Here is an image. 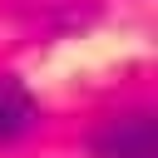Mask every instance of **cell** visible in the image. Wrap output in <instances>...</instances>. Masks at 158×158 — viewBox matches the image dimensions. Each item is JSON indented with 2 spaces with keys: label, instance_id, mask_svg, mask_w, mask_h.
I'll use <instances>...</instances> for the list:
<instances>
[{
  "label": "cell",
  "instance_id": "cell-2",
  "mask_svg": "<svg viewBox=\"0 0 158 158\" xmlns=\"http://www.w3.org/2000/svg\"><path fill=\"white\" fill-rule=\"evenodd\" d=\"M35 123H40V104H35V94H30L15 74H0V143L25 138Z\"/></svg>",
  "mask_w": 158,
  "mask_h": 158
},
{
  "label": "cell",
  "instance_id": "cell-1",
  "mask_svg": "<svg viewBox=\"0 0 158 158\" xmlns=\"http://www.w3.org/2000/svg\"><path fill=\"white\" fill-rule=\"evenodd\" d=\"M94 158H158V123L148 109L133 114H114L99 133H94Z\"/></svg>",
  "mask_w": 158,
  "mask_h": 158
}]
</instances>
